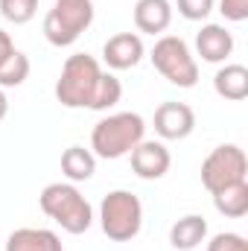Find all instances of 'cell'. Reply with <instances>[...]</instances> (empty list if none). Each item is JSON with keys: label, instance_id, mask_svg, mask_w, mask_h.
Returning <instances> with one entry per match:
<instances>
[{"label": "cell", "instance_id": "obj_18", "mask_svg": "<svg viewBox=\"0 0 248 251\" xmlns=\"http://www.w3.org/2000/svg\"><path fill=\"white\" fill-rule=\"evenodd\" d=\"M29 70H32L29 56L21 53V50H15L6 62L0 64V88L6 91V88H18V85H24V82L29 79Z\"/></svg>", "mask_w": 248, "mask_h": 251}, {"label": "cell", "instance_id": "obj_16", "mask_svg": "<svg viewBox=\"0 0 248 251\" xmlns=\"http://www.w3.org/2000/svg\"><path fill=\"white\" fill-rule=\"evenodd\" d=\"M62 173L70 184L88 181L97 173V155L85 146H67L62 152Z\"/></svg>", "mask_w": 248, "mask_h": 251}, {"label": "cell", "instance_id": "obj_14", "mask_svg": "<svg viewBox=\"0 0 248 251\" xmlns=\"http://www.w3.org/2000/svg\"><path fill=\"white\" fill-rule=\"evenodd\" d=\"M207 240V219L198 213H187L173 222L170 228V243L175 251H193Z\"/></svg>", "mask_w": 248, "mask_h": 251}, {"label": "cell", "instance_id": "obj_21", "mask_svg": "<svg viewBox=\"0 0 248 251\" xmlns=\"http://www.w3.org/2000/svg\"><path fill=\"white\" fill-rule=\"evenodd\" d=\"M204 251H248V243L243 234H234V231H222V234H213L207 249Z\"/></svg>", "mask_w": 248, "mask_h": 251}, {"label": "cell", "instance_id": "obj_15", "mask_svg": "<svg viewBox=\"0 0 248 251\" xmlns=\"http://www.w3.org/2000/svg\"><path fill=\"white\" fill-rule=\"evenodd\" d=\"M213 91L228 102H243L248 97V67L246 64H225L213 76Z\"/></svg>", "mask_w": 248, "mask_h": 251}, {"label": "cell", "instance_id": "obj_4", "mask_svg": "<svg viewBox=\"0 0 248 251\" xmlns=\"http://www.w3.org/2000/svg\"><path fill=\"white\" fill-rule=\"evenodd\" d=\"M99 228L114 243H131L143 228V204L131 190H111L99 204Z\"/></svg>", "mask_w": 248, "mask_h": 251}, {"label": "cell", "instance_id": "obj_2", "mask_svg": "<svg viewBox=\"0 0 248 251\" xmlns=\"http://www.w3.org/2000/svg\"><path fill=\"white\" fill-rule=\"evenodd\" d=\"M143 137H146V120L137 111L108 114L91 131V152L97 158L117 161V158H125Z\"/></svg>", "mask_w": 248, "mask_h": 251}, {"label": "cell", "instance_id": "obj_13", "mask_svg": "<svg viewBox=\"0 0 248 251\" xmlns=\"http://www.w3.org/2000/svg\"><path fill=\"white\" fill-rule=\"evenodd\" d=\"M6 251H64V246L50 228H18L9 234Z\"/></svg>", "mask_w": 248, "mask_h": 251}, {"label": "cell", "instance_id": "obj_6", "mask_svg": "<svg viewBox=\"0 0 248 251\" xmlns=\"http://www.w3.org/2000/svg\"><path fill=\"white\" fill-rule=\"evenodd\" d=\"M149 59L155 64V70L170 85L196 88V82H198V64H196V56L190 53V47H187V41L181 35H161L155 41Z\"/></svg>", "mask_w": 248, "mask_h": 251}, {"label": "cell", "instance_id": "obj_24", "mask_svg": "<svg viewBox=\"0 0 248 251\" xmlns=\"http://www.w3.org/2000/svg\"><path fill=\"white\" fill-rule=\"evenodd\" d=\"M12 53H15V41H12V35L6 29H0V64L6 62Z\"/></svg>", "mask_w": 248, "mask_h": 251}, {"label": "cell", "instance_id": "obj_23", "mask_svg": "<svg viewBox=\"0 0 248 251\" xmlns=\"http://www.w3.org/2000/svg\"><path fill=\"white\" fill-rule=\"evenodd\" d=\"M219 12L231 24H243L248 18V0H219Z\"/></svg>", "mask_w": 248, "mask_h": 251}, {"label": "cell", "instance_id": "obj_9", "mask_svg": "<svg viewBox=\"0 0 248 251\" xmlns=\"http://www.w3.org/2000/svg\"><path fill=\"white\" fill-rule=\"evenodd\" d=\"M152 126L161 140H184L196 128V111L187 102H161L155 108Z\"/></svg>", "mask_w": 248, "mask_h": 251}, {"label": "cell", "instance_id": "obj_17", "mask_svg": "<svg viewBox=\"0 0 248 251\" xmlns=\"http://www.w3.org/2000/svg\"><path fill=\"white\" fill-rule=\"evenodd\" d=\"M213 207L228 219H243L248 213V181L231 184V187L213 193Z\"/></svg>", "mask_w": 248, "mask_h": 251}, {"label": "cell", "instance_id": "obj_8", "mask_svg": "<svg viewBox=\"0 0 248 251\" xmlns=\"http://www.w3.org/2000/svg\"><path fill=\"white\" fill-rule=\"evenodd\" d=\"M128 155H131V170H134V176L143 178V181H158V178H164V176L170 173V167H173V155H170V149H167L164 140H146V137H143Z\"/></svg>", "mask_w": 248, "mask_h": 251}, {"label": "cell", "instance_id": "obj_7", "mask_svg": "<svg viewBox=\"0 0 248 251\" xmlns=\"http://www.w3.org/2000/svg\"><path fill=\"white\" fill-rule=\"evenodd\" d=\"M240 181H248V158L243 146L222 143L201 161V184L210 196Z\"/></svg>", "mask_w": 248, "mask_h": 251}, {"label": "cell", "instance_id": "obj_10", "mask_svg": "<svg viewBox=\"0 0 248 251\" xmlns=\"http://www.w3.org/2000/svg\"><path fill=\"white\" fill-rule=\"evenodd\" d=\"M146 47H143V38L137 32H117L111 35L105 44H102V62L108 64L111 70H128V67H137L143 59Z\"/></svg>", "mask_w": 248, "mask_h": 251}, {"label": "cell", "instance_id": "obj_20", "mask_svg": "<svg viewBox=\"0 0 248 251\" xmlns=\"http://www.w3.org/2000/svg\"><path fill=\"white\" fill-rule=\"evenodd\" d=\"M0 15L9 24H29L38 15V0H0Z\"/></svg>", "mask_w": 248, "mask_h": 251}, {"label": "cell", "instance_id": "obj_22", "mask_svg": "<svg viewBox=\"0 0 248 251\" xmlns=\"http://www.w3.org/2000/svg\"><path fill=\"white\" fill-rule=\"evenodd\" d=\"M175 6H178V15L187 21H204L216 9V0H175Z\"/></svg>", "mask_w": 248, "mask_h": 251}, {"label": "cell", "instance_id": "obj_11", "mask_svg": "<svg viewBox=\"0 0 248 251\" xmlns=\"http://www.w3.org/2000/svg\"><path fill=\"white\" fill-rule=\"evenodd\" d=\"M196 53L201 56V62L210 64L228 62V56L234 53V35L222 24H204L196 32Z\"/></svg>", "mask_w": 248, "mask_h": 251}, {"label": "cell", "instance_id": "obj_25", "mask_svg": "<svg viewBox=\"0 0 248 251\" xmlns=\"http://www.w3.org/2000/svg\"><path fill=\"white\" fill-rule=\"evenodd\" d=\"M6 114H9V100H6V91L0 88V120H3Z\"/></svg>", "mask_w": 248, "mask_h": 251}, {"label": "cell", "instance_id": "obj_1", "mask_svg": "<svg viewBox=\"0 0 248 251\" xmlns=\"http://www.w3.org/2000/svg\"><path fill=\"white\" fill-rule=\"evenodd\" d=\"M38 204H41V210L62 231L73 234V237L85 234L94 225V207H91V201L70 181H53V184H47V187L41 190V196H38Z\"/></svg>", "mask_w": 248, "mask_h": 251}, {"label": "cell", "instance_id": "obj_12", "mask_svg": "<svg viewBox=\"0 0 248 251\" xmlns=\"http://www.w3.org/2000/svg\"><path fill=\"white\" fill-rule=\"evenodd\" d=\"M173 24L170 0H137L134 3V26L146 35H164Z\"/></svg>", "mask_w": 248, "mask_h": 251}, {"label": "cell", "instance_id": "obj_5", "mask_svg": "<svg viewBox=\"0 0 248 251\" xmlns=\"http://www.w3.org/2000/svg\"><path fill=\"white\" fill-rule=\"evenodd\" d=\"M94 24V0H56L44 18V38L53 47H70Z\"/></svg>", "mask_w": 248, "mask_h": 251}, {"label": "cell", "instance_id": "obj_3", "mask_svg": "<svg viewBox=\"0 0 248 251\" xmlns=\"http://www.w3.org/2000/svg\"><path fill=\"white\" fill-rule=\"evenodd\" d=\"M102 67L88 53H73L62 64L59 82H56V100L64 108H91L97 85H99Z\"/></svg>", "mask_w": 248, "mask_h": 251}, {"label": "cell", "instance_id": "obj_19", "mask_svg": "<svg viewBox=\"0 0 248 251\" xmlns=\"http://www.w3.org/2000/svg\"><path fill=\"white\" fill-rule=\"evenodd\" d=\"M123 97V82L114 76V73H105L99 76V85H97V94H94V102H91V111H108L120 102Z\"/></svg>", "mask_w": 248, "mask_h": 251}]
</instances>
